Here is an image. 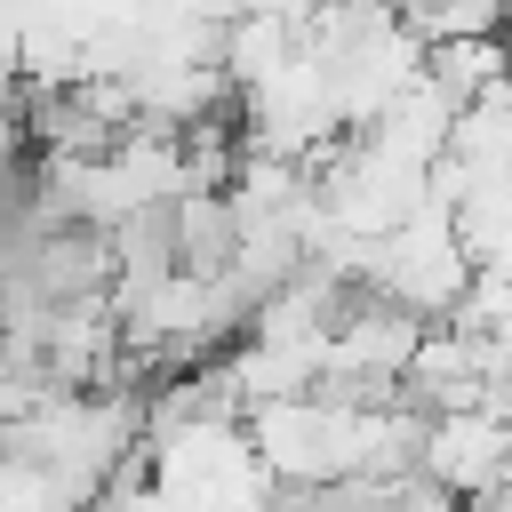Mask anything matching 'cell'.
<instances>
[{
  "label": "cell",
  "instance_id": "cell-1",
  "mask_svg": "<svg viewBox=\"0 0 512 512\" xmlns=\"http://www.w3.org/2000/svg\"><path fill=\"white\" fill-rule=\"evenodd\" d=\"M416 472L456 496V504H488L512 488V424L496 408H464V416H432L424 424V456Z\"/></svg>",
  "mask_w": 512,
  "mask_h": 512
},
{
  "label": "cell",
  "instance_id": "cell-2",
  "mask_svg": "<svg viewBox=\"0 0 512 512\" xmlns=\"http://www.w3.org/2000/svg\"><path fill=\"white\" fill-rule=\"evenodd\" d=\"M424 48H448V40H504L512 32V0H384Z\"/></svg>",
  "mask_w": 512,
  "mask_h": 512
},
{
  "label": "cell",
  "instance_id": "cell-3",
  "mask_svg": "<svg viewBox=\"0 0 512 512\" xmlns=\"http://www.w3.org/2000/svg\"><path fill=\"white\" fill-rule=\"evenodd\" d=\"M504 72H512V32H504Z\"/></svg>",
  "mask_w": 512,
  "mask_h": 512
}]
</instances>
